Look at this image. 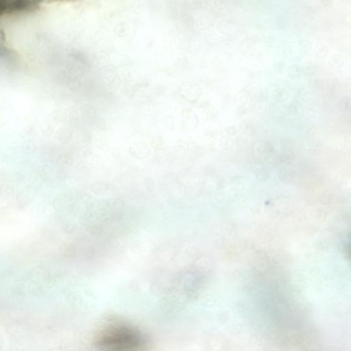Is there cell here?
<instances>
[{
  "mask_svg": "<svg viewBox=\"0 0 351 351\" xmlns=\"http://www.w3.org/2000/svg\"><path fill=\"white\" fill-rule=\"evenodd\" d=\"M147 345L140 331L126 325L107 328L97 343L99 351H145Z\"/></svg>",
  "mask_w": 351,
  "mask_h": 351,
  "instance_id": "6da1fadb",
  "label": "cell"
},
{
  "mask_svg": "<svg viewBox=\"0 0 351 351\" xmlns=\"http://www.w3.org/2000/svg\"><path fill=\"white\" fill-rule=\"evenodd\" d=\"M107 189V186L104 183H95L92 186V191L95 193H103Z\"/></svg>",
  "mask_w": 351,
  "mask_h": 351,
  "instance_id": "7a4b0ae2",
  "label": "cell"
}]
</instances>
